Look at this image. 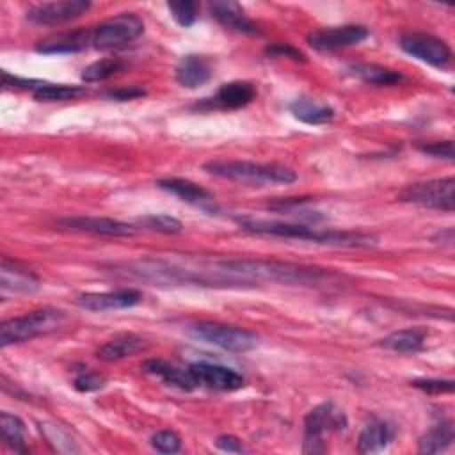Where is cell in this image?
I'll return each mask as SVG.
<instances>
[{"instance_id":"15","label":"cell","mask_w":455,"mask_h":455,"mask_svg":"<svg viewBox=\"0 0 455 455\" xmlns=\"http://www.w3.org/2000/svg\"><path fill=\"white\" fill-rule=\"evenodd\" d=\"M256 98V87L245 80H233L222 84L212 98H204L201 107L206 108H240Z\"/></svg>"},{"instance_id":"37","label":"cell","mask_w":455,"mask_h":455,"mask_svg":"<svg viewBox=\"0 0 455 455\" xmlns=\"http://www.w3.org/2000/svg\"><path fill=\"white\" fill-rule=\"evenodd\" d=\"M411 384L425 393H430V395H441V393L453 391V380H450V379H416Z\"/></svg>"},{"instance_id":"4","label":"cell","mask_w":455,"mask_h":455,"mask_svg":"<svg viewBox=\"0 0 455 455\" xmlns=\"http://www.w3.org/2000/svg\"><path fill=\"white\" fill-rule=\"evenodd\" d=\"M66 322V313L55 307H39L21 316L4 320L0 325V345L9 347L14 343L30 341L37 336L57 331Z\"/></svg>"},{"instance_id":"3","label":"cell","mask_w":455,"mask_h":455,"mask_svg":"<svg viewBox=\"0 0 455 455\" xmlns=\"http://www.w3.org/2000/svg\"><path fill=\"white\" fill-rule=\"evenodd\" d=\"M204 171L219 178L252 185H288L297 180L295 171L286 165L249 160H212L204 164Z\"/></svg>"},{"instance_id":"39","label":"cell","mask_w":455,"mask_h":455,"mask_svg":"<svg viewBox=\"0 0 455 455\" xmlns=\"http://www.w3.org/2000/svg\"><path fill=\"white\" fill-rule=\"evenodd\" d=\"M267 53L275 55V57H288L295 62H306V55L299 48H295L288 43H274L267 48Z\"/></svg>"},{"instance_id":"30","label":"cell","mask_w":455,"mask_h":455,"mask_svg":"<svg viewBox=\"0 0 455 455\" xmlns=\"http://www.w3.org/2000/svg\"><path fill=\"white\" fill-rule=\"evenodd\" d=\"M0 432L4 441L14 450V451H25V423L9 412L0 414Z\"/></svg>"},{"instance_id":"6","label":"cell","mask_w":455,"mask_h":455,"mask_svg":"<svg viewBox=\"0 0 455 455\" xmlns=\"http://www.w3.org/2000/svg\"><path fill=\"white\" fill-rule=\"evenodd\" d=\"M345 412L332 402H323L313 407L304 418V453H325L327 444L323 441L329 432H343L347 428Z\"/></svg>"},{"instance_id":"22","label":"cell","mask_w":455,"mask_h":455,"mask_svg":"<svg viewBox=\"0 0 455 455\" xmlns=\"http://www.w3.org/2000/svg\"><path fill=\"white\" fill-rule=\"evenodd\" d=\"M395 437V430L387 421L370 419L357 439V450L361 453H379L386 450Z\"/></svg>"},{"instance_id":"20","label":"cell","mask_w":455,"mask_h":455,"mask_svg":"<svg viewBox=\"0 0 455 455\" xmlns=\"http://www.w3.org/2000/svg\"><path fill=\"white\" fill-rule=\"evenodd\" d=\"M148 347H149V341L144 336L133 334V332H123V334H117L112 339L105 341L96 350V355L103 361H119V359L130 357L133 354H139V352L146 350Z\"/></svg>"},{"instance_id":"11","label":"cell","mask_w":455,"mask_h":455,"mask_svg":"<svg viewBox=\"0 0 455 455\" xmlns=\"http://www.w3.org/2000/svg\"><path fill=\"white\" fill-rule=\"evenodd\" d=\"M192 377L196 379L197 386H206L212 389H220V391H235L243 387L245 380L243 377L235 371L233 368L217 364V363H208V361H197L188 366Z\"/></svg>"},{"instance_id":"25","label":"cell","mask_w":455,"mask_h":455,"mask_svg":"<svg viewBox=\"0 0 455 455\" xmlns=\"http://www.w3.org/2000/svg\"><path fill=\"white\" fill-rule=\"evenodd\" d=\"M453 423L450 419H441L419 437L418 450L421 453H439L453 443Z\"/></svg>"},{"instance_id":"32","label":"cell","mask_w":455,"mask_h":455,"mask_svg":"<svg viewBox=\"0 0 455 455\" xmlns=\"http://www.w3.org/2000/svg\"><path fill=\"white\" fill-rule=\"evenodd\" d=\"M167 9L171 16L180 23L181 27H192L197 20V5L188 0H178V2H167Z\"/></svg>"},{"instance_id":"26","label":"cell","mask_w":455,"mask_h":455,"mask_svg":"<svg viewBox=\"0 0 455 455\" xmlns=\"http://www.w3.org/2000/svg\"><path fill=\"white\" fill-rule=\"evenodd\" d=\"M380 345L387 350L400 354H416L425 347V331L421 329H400L387 334Z\"/></svg>"},{"instance_id":"40","label":"cell","mask_w":455,"mask_h":455,"mask_svg":"<svg viewBox=\"0 0 455 455\" xmlns=\"http://www.w3.org/2000/svg\"><path fill=\"white\" fill-rule=\"evenodd\" d=\"M215 446L222 451H228V453H243L245 451L242 441L235 435H219L215 439Z\"/></svg>"},{"instance_id":"2","label":"cell","mask_w":455,"mask_h":455,"mask_svg":"<svg viewBox=\"0 0 455 455\" xmlns=\"http://www.w3.org/2000/svg\"><path fill=\"white\" fill-rule=\"evenodd\" d=\"M238 226L252 235L277 236L288 240H306L315 243L336 245V247H370L377 243V238L366 233L355 231H336V229H320L307 224L297 222H277V220H249L240 219Z\"/></svg>"},{"instance_id":"7","label":"cell","mask_w":455,"mask_h":455,"mask_svg":"<svg viewBox=\"0 0 455 455\" xmlns=\"http://www.w3.org/2000/svg\"><path fill=\"white\" fill-rule=\"evenodd\" d=\"M144 32V21L133 12L116 14L94 27H89L91 48L110 50L135 41Z\"/></svg>"},{"instance_id":"10","label":"cell","mask_w":455,"mask_h":455,"mask_svg":"<svg viewBox=\"0 0 455 455\" xmlns=\"http://www.w3.org/2000/svg\"><path fill=\"white\" fill-rule=\"evenodd\" d=\"M368 36H370V30L364 25L325 27L307 34V44L318 52H331V50L359 44Z\"/></svg>"},{"instance_id":"8","label":"cell","mask_w":455,"mask_h":455,"mask_svg":"<svg viewBox=\"0 0 455 455\" xmlns=\"http://www.w3.org/2000/svg\"><path fill=\"white\" fill-rule=\"evenodd\" d=\"M453 192H455V180L453 176H446V178H435V180L407 185L398 194V199L403 203H412V204H419L432 210L453 212V206H455Z\"/></svg>"},{"instance_id":"18","label":"cell","mask_w":455,"mask_h":455,"mask_svg":"<svg viewBox=\"0 0 455 455\" xmlns=\"http://www.w3.org/2000/svg\"><path fill=\"white\" fill-rule=\"evenodd\" d=\"M142 370L148 373V375H153L156 379H160L164 384L167 386H172V387H178L181 391H192L197 387V382L196 379L192 377L190 370H183L165 359H160V357H153V359H146L142 363Z\"/></svg>"},{"instance_id":"36","label":"cell","mask_w":455,"mask_h":455,"mask_svg":"<svg viewBox=\"0 0 455 455\" xmlns=\"http://www.w3.org/2000/svg\"><path fill=\"white\" fill-rule=\"evenodd\" d=\"M105 382H107V379L96 371H82L75 377L73 386H75V389H78L82 393H89V391L101 389L105 386Z\"/></svg>"},{"instance_id":"13","label":"cell","mask_w":455,"mask_h":455,"mask_svg":"<svg viewBox=\"0 0 455 455\" xmlns=\"http://www.w3.org/2000/svg\"><path fill=\"white\" fill-rule=\"evenodd\" d=\"M91 9V2L68 0V2H46L37 4L27 11V20L34 25H59L78 18Z\"/></svg>"},{"instance_id":"21","label":"cell","mask_w":455,"mask_h":455,"mask_svg":"<svg viewBox=\"0 0 455 455\" xmlns=\"http://www.w3.org/2000/svg\"><path fill=\"white\" fill-rule=\"evenodd\" d=\"M156 187L180 197L185 203L196 204V206H203L206 208L208 204L213 203V194L210 190H206L204 187L190 181V180H183V178H164L156 181Z\"/></svg>"},{"instance_id":"19","label":"cell","mask_w":455,"mask_h":455,"mask_svg":"<svg viewBox=\"0 0 455 455\" xmlns=\"http://www.w3.org/2000/svg\"><path fill=\"white\" fill-rule=\"evenodd\" d=\"M210 11L212 14L219 20V23H222L224 27L240 32V34H247V36H259L261 30L259 27L243 12V9L236 4V2H213L210 4Z\"/></svg>"},{"instance_id":"16","label":"cell","mask_w":455,"mask_h":455,"mask_svg":"<svg viewBox=\"0 0 455 455\" xmlns=\"http://www.w3.org/2000/svg\"><path fill=\"white\" fill-rule=\"evenodd\" d=\"M91 48L89 28H75L59 34H52L36 44L39 53H76Z\"/></svg>"},{"instance_id":"35","label":"cell","mask_w":455,"mask_h":455,"mask_svg":"<svg viewBox=\"0 0 455 455\" xmlns=\"http://www.w3.org/2000/svg\"><path fill=\"white\" fill-rule=\"evenodd\" d=\"M418 149L425 155H430V156L441 158V160H448V162H451L453 156H455L451 140H435V142L418 144Z\"/></svg>"},{"instance_id":"1","label":"cell","mask_w":455,"mask_h":455,"mask_svg":"<svg viewBox=\"0 0 455 455\" xmlns=\"http://www.w3.org/2000/svg\"><path fill=\"white\" fill-rule=\"evenodd\" d=\"M213 267L235 279L240 284L252 281H270L283 284H318L329 281L334 274L318 267H306L288 261L275 259H222L213 263Z\"/></svg>"},{"instance_id":"5","label":"cell","mask_w":455,"mask_h":455,"mask_svg":"<svg viewBox=\"0 0 455 455\" xmlns=\"http://www.w3.org/2000/svg\"><path fill=\"white\" fill-rule=\"evenodd\" d=\"M187 332L194 339L215 345L228 352H236V354L249 352L256 348L259 343V338L247 329H242L236 325H226L219 322H208V320L188 323Z\"/></svg>"},{"instance_id":"34","label":"cell","mask_w":455,"mask_h":455,"mask_svg":"<svg viewBox=\"0 0 455 455\" xmlns=\"http://www.w3.org/2000/svg\"><path fill=\"white\" fill-rule=\"evenodd\" d=\"M41 432H44V437L48 439V443H52L55 446V450H59V451H76V448L73 446V441L69 439V435L66 432H62L60 427L41 423Z\"/></svg>"},{"instance_id":"14","label":"cell","mask_w":455,"mask_h":455,"mask_svg":"<svg viewBox=\"0 0 455 455\" xmlns=\"http://www.w3.org/2000/svg\"><path fill=\"white\" fill-rule=\"evenodd\" d=\"M140 300L142 293L139 290H116L101 293H82L76 297V306L87 311L103 313L114 309H126L137 306Z\"/></svg>"},{"instance_id":"29","label":"cell","mask_w":455,"mask_h":455,"mask_svg":"<svg viewBox=\"0 0 455 455\" xmlns=\"http://www.w3.org/2000/svg\"><path fill=\"white\" fill-rule=\"evenodd\" d=\"M126 68V62L119 57H105L100 60L91 62L89 66L84 68L82 71V80L84 82H103L112 78L114 75L121 73Z\"/></svg>"},{"instance_id":"27","label":"cell","mask_w":455,"mask_h":455,"mask_svg":"<svg viewBox=\"0 0 455 455\" xmlns=\"http://www.w3.org/2000/svg\"><path fill=\"white\" fill-rule=\"evenodd\" d=\"M355 76H359L366 84L373 85H395L403 80V75L396 69L384 68L379 64H368V62H355L348 68Z\"/></svg>"},{"instance_id":"38","label":"cell","mask_w":455,"mask_h":455,"mask_svg":"<svg viewBox=\"0 0 455 455\" xmlns=\"http://www.w3.org/2000/svg\"><path fill=\"white\" fill-rule=\"evenodd\" d=\"M144 94H146V91L140 85H121V87H116V89H110L105 92V96L114 101H128V100L140 98Z\"/></svg>"},{"instance_id":"9","label":"cell","mask_w":455,"mask_h":455,"mask_svg":"<svg viewBox=\"0 0 455 455\" xmlns=\"http://www.w3.org/2000/svg\"><path fill=\"white\" fill-rule=\"evenodd\" d=\"M398 44L411 57H414L428 66H434V68H446L451 62L450 46L443 39H439L432 34L409 32L400 37Z\"/></svg>"},{"instance_id":"31","label":"cell","mask_w":455,"mask_h":455,"mask_svg":"<svg viewBox=\"0 0 455 455\" xmlns=\"http://www.w3.org/2000/svg\"><path fill=\"white\" fill-rule=\"evenodd\" d=\"M139 224L151 229V231H158V233H165V235H174L181 231V222L167 213H153V215H146L142 219H139Z\"/></svg>"},{"instance_id":"24","label":"cell","mask_w":455,"mask_h":455,"mask_svg":"<svg viewBox=\"0 0 455 455\" xmlns=\"http://www.w3.org/2000/svg\"><path fill=\"white\" fill-rule=\"evenodd\" d=\"M288 108L295 119L306 124H325L334 117L332 107L309 98H297Z\"/></svg>"},{"instance_id":"28","label":"cell","mask_w":455,"mask_h":455,"mask_svg":"<svg viewBox=\"0 0 455 455\" xmlns=\"http://www.w3.org/2000/svg\"><path fill=\"white\" fill-rule=\"evenodd\" d=\"M85 92L80 85H68V84H52L41 80V84L34 89V98L37 101H68L82 96Z\"/></svg>"},{"instance_id":"12","label":"cell","mask_w":455,"mask_h":455,"mask_svg":"<svg viewBox=\"0 0 455 455\" xmlns=\"http://www.w3.org/2000/svg\"><path fill=\"white\" fill-rule=\"evenodd\" d=\"M57 226L62 229L103 235V236H132L135 235V228L128 222L116 220L110 217H89V215H76L59 219Z\"/></svg>"},{"instance_id":"17","label":"cell","mask_w":455,"mask_h":455,"mask_svg":"<svg viewBox=\"0 0 455 455\" xmlns=\"http://www.w3.org/2000/svg\"><path fill=\"white\" fill-rule=\"evenodd\" d=\"M39 286V277L32 270L16 261H9L7 258L2 259L0 288L4 293H34Z\"/></svg>"},{"instance_id":"23","label":"cell","mask_w":455,"mask_h":455,"mask_svg":"<svg viewBox=\"0 0 455 455\" xmlns=\"http://www.w3.org/2000/svg\"><path fill=\"white\" fill-rule=\"evenodd\" d=\"M212 78V68L201 55H185L176 66V82L181 87L196 89Z\"/></svg>"},{"instance_id":"33","label":"cell","mask_w":455,"mask_h":455,"mask_svg":"<svg viewBox=\"0 0 455 455\" xmlns=\"http://www.w3.org/2000/svg\"><path fill=\"white\" fill-rule=\"evenodd\" d=\"M151 446L160 453H176L181 450V437L174 430H158L151 437Z\"/></svg>"}]
</instances>
